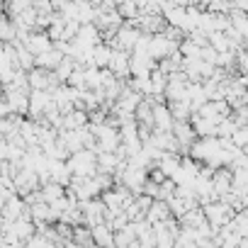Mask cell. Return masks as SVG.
Here are the masks:
<instances>
[{
    "instance_id": "obj_1",
    "label": "cell",
    "mask_w": 248,
    "mask_h": 248,
    "mask_svg": "<svg viewBox=\"0 0 248 248\" xmlns=\"http://www.w3.org/2000/svg\"><path fill=\"white\" fill-rule=\"evenodd\" d=\"M68 168H71L73 175H80V178L97 175V151L95 149H83V151L73 154L68 158Z\"/></svg>"
},
{
    "instance_id": "obj_2",
    "label": "cell",
    "mask_w": 248,
    "mask_h": 248,
    "mask_svg": "<svg viewBox=\"0 0 248 248\" xmlns=\"http://www.w3.org/2000/svg\"><path fill=\"white\" fill-rule=\"evenodd\" d=\"M80 209H83L85 224H88L90 229L97 226V224H105V217L109 214L102 200H83V202H80Z\"/></svg>"
},
{
    "instance_id": "obj_3",
    "label": "cell",
    "mask_w": 248,
    "mask_h": 248,
    "mask_svg": "<svg viewBox=\"0 0 248 248\" xmlns=\"http://www.w3.org/2000/svg\"><path fill=\"white\" fill-rule=\"evenodd\" d=\"M30 85H32V90H54V88L61 85V80L56 78L54 71H46V68L37 66V68L30 71Z\"/></svg>"
},
{
    "instance_id": "obj_4",
    "label": "cell",
    "mask_w": 248,
    "mask_h": 248,
    "mask_svg": "<svg viewBox=\"0 0 248 248\" xmlns=\"http://www.w3.org/2000/svg\"><path fill=\"white\" fill-rule=\"evenodd\" d=\"M117 78H129L132 76V54L129 51H124V49H114L112 51V61H109V66H107Z\"/></svg>"
},
{
    "instance_id": "obj_5",
    "label": "cell",
    "mask_w": 248,
    "mask_h": 248,
    "mask_svg": "<svg viewBox=\"0 0 248 248\" xmlns=\"http://www.w3.org/2000/svg\"><path fill=\"white\" fill-rule=\"evenodd\" d=\"M134 25L144 32V34H163L166 32V27H168V20H166V15H146V13H141L139 15V20H134Z\"/></svg>"
},
{
    "instance_id": "obj_6",
    "label": "cell",
    "mask_w": 248,
    "mask_h": 248,
    "mask_svg": "<svg viewBox=\"0 0 248 248\" xmlns=\"http://www.w3.org/2000/svg\"><path fill=\"white\" fill-rule=\"evenodd\" d=\"M212 180H214V190H217L219 200L233 190V170H229V168H217L212 173Z\"/></svg>"
},
{
    "instance_id": "obj_7",
    "label": "cell",
    "mask_w": 248,
    "mask_h": 248,
    "mask_svg": "<svg viewBox=\"0 0 248 248\" xmlns=\"http://www.w3.org/2000/svg\"><path fill=\"white\" fill-rule=\"evenodd\" d=\"M63 59H66V54L59 46H51L49 51H44V54L37 56V66L39 68H46V71H56L63 63Z\"/></svg>"
},
{
    "instance_id": "obj_8",
    "label": "cell",
    "mask_w": 248,
    "mask_h": 248,
    "mask_svg": "<svg viewBox=\"0 0 248 248\" xmlns=\"http://www.w3.org/2000/svg\"><path fill=\"white\" fill-rule=\"evenodd\" d=\"M25 46H27L34 56H39V54L49 51V49L54 46V42H51V37H49L46 32H32V34H30V39L25 42Z\"/></svg>"
},
{
    "instance_id": "obj_9",
    "label": "cell",
    "mask_w": 248,
    "mask_h": 248,
    "mask_svg": "<svg viewBox=\"0 0 248 248\" xmlns=\"http://www.w3.org/2000/svg\"><path fill=\"white\" fill-rule=\"evenodd\" d=\"M170 204L168 202H163V200H154V204H151V209H149V214H146V219L156 226V224H163V221H168L170 219Z\"/></svg>"
},
{
    "instance_id": "obj_10",
    "label": "cell",
    "mask_w": 248,
    "mask_h": 248,
    "mask_svg": "<svg viewBox=\"0 0 248 248\" xmlns=\"http://www.w3.org/2000/svg\"><path fill=\"white\" fill-rule=\"evenodd\" d=\"M93 238H95L97 248H114V229L109 224L93 226Z\"/></svg>"
},
{
    "instance_id": "obj_11",
    "label": "cell",
    "mask_w": 248,
    "mask_h": 248,
    "mask_svg": "<svg viewBox=\"0 0 248 248\" xmlns=\"http://www.w3.org/2000/svg\"><path fill=\"white\" fill-rule=\"evenodd\" d=\"M88 124H90V114L85 109H78V107L63 117V129H85Z\"/></svg>"
},
{
    "instance_id": "obj_12",
    "label": "cell",
    "mask_w": 248,
    "mask_h": 248,
    "mask_svg": "<svg viewBox=\"0 0 248 248\" xmlns=\"http://www.w3.org/2000/svg\"><path fill=\"white\" fill-rule=\"evenodd\" d=\"M122 158L117 154H109V151H100L97 154V173H107V175H114L117 168H119Z\"/></svg>"
},
{
    "instance_id": "obj_13",
    "label": "cell",
    "mask_w": 248,
    "mask_h": 248,
    "mask_svg": "<svg viewBox=\"0 0 248 248\" xmlns=\"http://www.w3.org/2000/svg\"><path fill=\"white\" fill-rule=\"evenodd\" d=\"M66 185H61V183H44L42 185V197L46 200V202H56V200H61L63 197V190Z\"/></svg>"
},
{
    "instance_id": "obj_14",
    "label": "cell",
    "mask_w": 248,
    "mask_h": 248,
    "mask_svg": "<svg viewBox=\"0 0 248 248\" xmlns=\"http://www.w3.org/2000/svg\"><path fill=\"white\" fill-rule=\"evenodd\" d=\"M180 54H183L185 59H200V56H202V46L195 44L190 37H185V39L180 42Z\"/></svg>"
},
{
    "instance_id": "obj_15",
    "label": "cell",
    "mask_w": 248,
    "mask_h": 248,
    "mask_svg": "<svg viewBox=\"0 0 248 248\" xmlns=\"http://www.w3.org/2000/svg\"><path fill=\"white\" fill-rule=\"evenodd\" d=\"M25 248H59V243L56 241H51L49 236H44V233H34L27 243H25Z\"/></svg>"
},
{
    "instance_id": "obj_16",
    "label": "cell",
    "mask_w": 248,
    "mask_h": 248,
    "mask_svg": "<svg viewBox=\"0 0 248 248\" xmlns=\"http://www.w3.org/2000/svg\"><path fill=\"white\" fill-rule=\"evenodd\" d=\"M233 190H238V192H246V195H248V166H246V168L233 170Z\"/></svg>"
},
{
    "instance_id": "obj_17",
    "label": "cell",
    "mask_w": 248,
    "mask_h": 248,
    "mask_svg": "<svg viewBox=\"0 0 248 248\" xmlns=\"http://www.w3.org/2000/svg\"><path fill=\"white\" fill-rule=\"evenodd\" d=\"M236 66L241 68L243 76H248V49H238L236 51Z\"/></svg>"
},
{
    "instance_id": "obj_18",
    "label": "cell",
    "mask_w": 248,
    "mask_h": 248,
    "mask_svg": "<svg viewBox=\"0 0 248 248\" xmlns=\"http://www.w3.org/2000/svg\"><path fill=\"white\" fill-rule=\"evenodd\" d=\"M238 248H248V236H243V238L238 241Z\"/></svg>"
},
{
    "instance_id": "obj_19",
    "label": "cell",
    "mask_w": 248,
    "mask_h": 248,
    "mask_svg": "<svg viewBox=\"0 0 248 248\" xmlns=\"http://www.w3.org/2000/svg\"><path fill=\"white\" fill-rule=\"evenodd\" d=\"M127 248H141V243H139V241H134V243H132V246H127Z\"/></svg>"
}]
</instances>
